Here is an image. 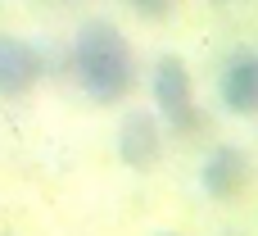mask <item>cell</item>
Listing matches in <instances>:
<instances>
[{
	"label": "cell",
	"instance_id": "6da1fadb",
	"mask_svg": "<svg viewBox=\"0 0 258 236\" xmlns=\"http://www.w3.org/2000/svg\"><path fill=\"white\" fill-rule=\"evenodd\" d=\"M73 77L95 105H118L136 86V55L118 23L86 18L73 36Z\"/></svg>",
	"mask_w": 258,
	"mask_h": 236
},
{
	"label": "cell",
	"instance_id": "7a4b0ae2",
	"mask_svg": "<svg viewBox=\"0 0 258 236\" xmlns=\"http://www.w3.org/2000/svg\"><path fill=\"white\" fill-rule=\"evenodd\" d=\"M150 91H154V109L163 118V127L172 132H195L200 127V100H195V82L181 55H159L154 73H150Z\"/></svg>",
	"mask_w": 258,
	"mask_h": 236
},
{
	"label": "cell",
	"instance_id": "3957f363",
	"mask_svg": "<svg viewBox=\"0 0 258 236\" xmlns=\"http://www.w3.org/2000/svg\"><path fill=\"white\" fill-rule=\"evenodd\" d=\"M163 155V123L154 109H127V118L118 123V159L132 173H150Z\"/></svg>",
	"mask_w": 258,
	"mask_h": 236
},
{
	"label": "cell",
	"instance_id": "277c9868",
	"mask_svg": "<svg viewBox=\"0 0 258 236\" xmlns=\"http://www.w3.org/2000/svg\"><path fill=\"white\" fill-rule=\"evenodd\" d=\"M218 100L227 114L249 118L258 114V50H231L222 73H218Z\"/></svg>",
	"mask_w": 258,
	"mask_h": 236
},
{
	"label": "cell",
	"instance_id": "5b68a950",
	"mask_svg": "<svg viewBox=\"0 0 258 236\" xmlns=\"http://www.w3.org/2000/svg\"><path fill=\"white\" fill-rule=\"evenodd\" d=\"M41 50L14 32H0V100H18L41 82Z\"/></svg>",
	"mask_w": 258,
	"mask_h": 236
},
{
	"label": "cell",
	"instance_id": "8992f818",
	"mask_svg": "<svg viewBox=\"0 0 258 236\" xmlns=\"http://www.w3.org/2000/svg\"><path fill=\"white\" fill-rule=\"evenodd\" d=\"M200 186L213 200H236L249 186V155L240 146H213L204 168H200Z\"/></svg>",
	"mask_w": 258,
	"mask_h": 236
},
{
	"label": "cell",
	"instance_id": "52a82bcc",
	"mask_svg": "<svg viewBox=\"0 0 258 236\" xmlns=\"http://www.w3.org/2000/svg\"><path fill=\"white\" fill-rule=\"evenodd\" d=\"M127 9L141 14V18H168L177 9V0H127Z\"/></svg>",
	"mask_w": 258,
	"mask_h": 236
},
{
	"label": "cell",
	"instance_id": "ba28073f",
	"mask_svg": "<svg viewBox=\"0 0 258 236\" xmlns=\"http://www.w3.org/2000/svg\"><path fill=\"white\" fill-rule=\"evenodd\" d=\"M218 5H231V0H218Z\"/></svg>",
	"mask_w": 258,
	"mask_h": 236
},
{
	"label": "cell",
	"instance_id": "9c48e42d",
	"mask_svg": "<svg viewBox=\"0 0 258 236\" xmlns=\"http://www.w3.org/2000/svg\"><path fill=\"white\" fill-rule=\"evenodd\" d=\"M163 236H177V232H163Z\"/></svg>",
	"mask_w": 258,
	"mask_h": 236
}]
</instances>
